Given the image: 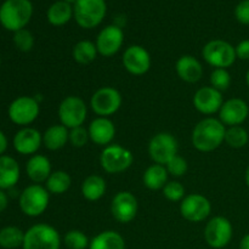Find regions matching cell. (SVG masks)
Listing matches in <instances>:
<instances>
[{
	"label": "cell",
	"instance_id": "4fadbf2b",
	"mask_svg": "<svg viewBox=\"0 0 249 249\" xmlns=\"http://www.w3.org/2000/svg\"><path fill=\"white\" fill-rule=\"evenodd\" d=\"M180 213L182 218L190 223H202L211 215V201L203 195H187L180 202Z\"/></svg>",
	"mask_w": 249,
	"mask_h": 249
},
{
	"label": "cell",
	"instance_id": "d4e9b609",
	"mask_svg": "<svg viewBox=\"0 0 249 249\" xmlns=\"http://www.w3.org/2000/svg\"><path fill=\"white\" fill-rule=\"evenodd\" d=\"M88 249H125V241L117 231L106 230L90 240Z\"/></svg>",
	"mask_w": 249,
	"mask_h": 249
},
{
	"label": "cell",
	"instance_id": "5bb4252c",
	"mask_svg": "<svg viewBox=\"0 0 249 249\" xmlns=\"http://www.w3.org/2000/svg\"><path fill=\"white\" fill-rule=\"evenodd\" d=\"M139 211L136 197L129 191H119L111 202V213L121 224H129L135 219Z\"/></svg>",
	"mask_w": 249,
	"mask_h": 249
},
{
	"label": "cell",
	"instance_id": "7bdbcfd3",
	"mask_svg": "<svg viewBox=\"0 0 249 249\" xmlns=\"http://www.w3.org/2000/svg\"><path fill=\"white\" fill-rule=\"evenodd\" d=\"M240 249H249V233H247V235L241 240Z\"/></svg>",
	"mask_w": 249,
	"mask_h": 249
},
{
	"label": "cell",
	"instance_id": "7c38bea8",
	"mask_svg": "<svg viewBox=\"0 0 249 249\" xmlns=\"http://www.w3.org/2000/svg\"><path fill=\"white\" fill-rule=\"evenodd\" d=\"M178 140L170 133H158L148 143V155L156 164L165 165L178 155Z\"/></svg>",
	"mask_w": 249,
	"mask_h": 249
},
{
	"label": "cell",
	"instance_id": "74e56055",
	"mask_svg": "<svg viewBox=\"0 0 249 249\" xmlns=\"http://www.w3.org/2000/svg\"><path fill=\"white\" fill-rule=\"evenodd\" d=\"M89 140V131L84 126H78V128L70 129V143L73 147H84Z\"/></svg>",
	"mask_w": 249,
	"mask_h": 249
},
{
	"label": "cell",
	"instance_id": "e0dca14e",
	"mask_svg": "<svg viewBox=\"0 0 249 249\" xmlns=\"http://www.w3.org/2000/svg\"><path fill=\"white\" fill-rule=\"evenodd\" d=\"M224 104L223 92L213 87H203L196 91L194 96V106L199 113L212 116L219 113Z\"/></svg>",
	"mask_w": 249,
	"mask_h": 249
},
{
	"label": "cell",
	"instance_id": "ffe728a7",
	"mask_svg": "<svg viewBox=\"0 0 249 249\" xmlns=\"http://www.w3.org/2000/svg\"><path fill=\"white\" fill-rule=\"evenodd\" d=\"M90 140L99 146H108L116 136V125L107 117H96L88 126Z\"/></svg>",
	"mask_w": 249,
	"mask_h": 249
},
{
	"label": "cell",
	"instance_id": "5b68a950",
	"mask_svg": "<svg viewBox=\"0 0 249 249\" xmlns=\"http://www.w3.org/2000/svg\"><path fill=\"white\" fill-rule=\"evenodd\" d=\"M107 5L105 0H77L73 5V17L84 29L99 26L106 16Z\"/></svg>",
	"mask_w": 249,
	"mask_h": 249
},
{
	"label": "cell",
	"instance_id": "2e32d148",
	"mask_svg": "<svg viewBox=\"0 0 249 249\" xmlns=\"http://www.w3.org/2000/svg\"><path fill=\"white\" fill-rule=\"evenodd\" d=\"M124 68L133 75H143L151 68V55L143 46L130 45L122 57Z\"/></svg>",
	"mask_w": 249,
	"mask_h": 249
},
{
	"label": "cell",
	"instance_id": "d6a6232c",
	"mask_svg": "<svg viewBox=\"0 0 249 249\" xmlns=\"http://www.w3.org/2000/svg\"><path fill=\"white\" fill-rule=\"evenodd\" d=\"M62 242L68 249H88L90 240L83 231L71 230L63 236Z\"/></svg>",
	"mask_w": 249,
	"mask_h": 249
},
{
	"label": "cell",
	"instance_id": "f1b7e54d",
	"mask_svg": "<svg viewBox=\"0 0 249 249\" xmlns=\"http://www.w3.org/2000/svg\"><path fill=\"white\" fill-rule=\"evenodd\" d=\"M72 178L65 170H55L46 180L45 187L50 195H63L71 189Z\"/></svg>",
	"mask_w": 249,
	"mask_h": 249
},
{
	"label": "cell",
	"instance_id": "83f0119b",
	"mask_svg": "<svg viewBox=\"0 0 249 249\" xmlns=\"http://www.w3.org/2000/svg\"><path fill=\"white\" fill-rule=\"evenodd\" d=\"M46 16H48V21L53 26H65L73 17V5L63 0H58L49 7Z\"/></svg>",
	"mask_w": 249,
	"mask_h": 249
},
{
	"label": "cell",
	"instance_id": "7402d4cb",
	"mask_svg": "<svg viewBox=\"0 0 249 249\" xmlns=\"http://www.w3.org/2000/svg\"><path fill=\"white\" fill-rule=\"evenodd\" d=\"M27 177L34 182V184H43L46 182L49 177L51 175V162L46 156L44 155H33L31 156L26 163Z\"/></svg>",
	"mask_w": 249,
	"mask_h": 249
},
{
	"label": "cell",
	"instance_id": "d6986e66",
	"mask_svg": "<svg viewBox=\"0 0 249 249\" xmlns=\"http://www.w3.org/2000/svg\"><path fill=\"white\" fill-rule=\"evenodd\" d=\"M248 104L245 100L238 99V97L224 101L223 106L219 111V119L225 126L241 125L248 118Z\"/></svg>",
	"mask_w": 249,
	"mask_h": 249
},
{
	"label": "cell",
	"instance_id": "f35d334b",
	"mask_svg": "<svg viewBox=\"0 0 249 249\" xmlns=\"http://www.w3.org/2000/svg\"><path fill=\"white\" fill-rule=\"evenodd\" d=\"M235 16L240 23L249 26V0H242L236 6Z\"/></svg>",
	"mask_w": 249,
	"mask_h": 249
},
{
	"label": "cell",
	"instance_id": "836d02e7",
	"mask_svg": "<svg viewBox=\"0 0 249 249\" xmlns=\"http://www.w3.org/2000/svg\"><path fill=\"white\" fill-rule=\"evenodd\" d=\"M211 87L219 91H225L229 89L231 84V75L228 70L225 68H214L213 72L211 73Z\"/></svg>",
	"mask_w": 249,
	"mask_h": 249
},
{
	"label": "cell",
	"instance_id": "bcb514c9",
	"mask_svg": "<svg viewBox=\"0 0 249 249\" xmlns=\"http://www.w3.org/2000/svg\"><path fill=\"white\" fill-rule=\"evenodd\" d=\"M246 82H247V85L249 87V70L247 71V74H246Z\"/></svg>",
	"mask_w": 249,
	"mask_h": 249
},
{
	"label": "cell",
	"instance_id": "30bf717a",
	"mask_svg": "<svg viewBox=\"0 0 249 249\" xmlns=\"http://www.w3.org/2000/svg\"><path fill=\"white\" fill-rule=\"evenodd\" d=\"M122 95L116 88L102 87L92 94L90 99V107L97 117L113 116L122 106Z\"/></svg>",
	"mask_w": 249,
	"mask_h": 249
},
{
	"label": "cell",
	"instance_id": "603a6c76",
	"mask_svg": "<svg viewBox=\"0 0 249 249\" xmlns=\"http://www.w3.org/2000/svg\"><path fill=\"white\" fill-rule=\"evenodd\" d=\"M21 177L17 160L11 156H0V190H11L16 186Z\"/></svg>",
	"mask_w": 249,
	"mask_h": 249
},
{
	"label": "cell",
	"instance_id": "7a4b0ae2",
	"mask_svg": "<svg viewBox=\"0 0 249 249\" xmlns=\"http://www.w3.org/2000/svg\"><path fill=\"white\" fill-rule=\"evenodd\" d=\"M32 15L33 5L29 0H5L0 6V23L15 33L28 24Z\"/></svg>",
	"mask_w": 249,
	"mask_h": 249
},
{
	"label": "cell",
	"instance_id": "8d00e7d4",
	"mask_svg": "<svg viewBox=\"0 0 249 249\" xmlns=\"http://www.w3.org/2000/svg\"><path fill=\"white\" fill-rule=\"evenodd\" d=\"M165 168H167L168 170V174L173 175V177L175 178H180L184 177V175L186 174L187 169H189V164H187L185 158L177 155L165 164Z\"/></svg>",
	"mask_w": 249,
	"mask_h": 249
},
{
	"label": "cell",
	"instance_id": "484cf974",
	"mask_svg": "<svg viewBox=\"0 0 249 249\" xmlns=\"http://www.w3.org/2000/svg\"><path fill=\"white\" fill-rule=\"evenodd\" d=\"M82 195L87 201L96 202L105 196L107 190V182L102 177L96 174L89 175L82 184Z\"/></svg>",
	"mask_w": 249,
	"mask_h": 249
},
{
	"label": "cell",
	"instance_id": "9c48e42d",
	"mask_svg": "<svg viewBox=\"0 0 249 249\" xmlns=\"http://www.w3.org/2000/svg\"><path fill=\"white\" fill-rule=\"evenodd\" d=\"M40 113V104L36 97L18 96L10 104L7 116L10 121L19 126H28Z\"/></svg>",
	"mask_w": 249,
	"mask_h": 249
},
{
	"label": "cell",
	"instance_id": "9a60e30c",
	"mask_svg": "<svg viewBox=\"0 0 249 249\" xmlns=\"http://www.w3.org/2000/svg\"><path fill=\"white\" fill-rule=\"evenodd\" d=\"M124 43L123 29L117 24H109L105 27L97 36L95 45L97 53L105 57H111L121 50Z\"/></svg>",
	"mask_w": 249,
	"mask_h": 249
},
{
	"label": "cell",
	"instance_id": "4dcf8cb0",
	"mask_svg": "<svg viewBox=\"0 0 249 249\" xmlns=\"http://www.w3.org/2000/svg\"><path fill=\"white\" fill-rule=\"evenodd\" d=\"M24 232L17 226H5L0 230V247L4 249H16L22 247Z\"/></svg>",
	"mask_w": 249,
	"mask_h": 249
},
{
	"label": "cell",
	"instance_id": "ac0fdd59",
	"mask_svg": "<svg viewBox=\"0 0 249 249\" xmlns=\"http://www.w3.org/2000/svg\"><path fill=\"white\" fill-rule=\"evenodd\" d=\"M43 145V134L32 126H23L14 136V148L23 156H33Z\"/></svg>",
	"mask_w": 249,
	"mask_h": 249
},
{
	"label": "cell",
	"instance_id": "1f68e13d",
	"mask_svg": "<svg viewBox=\"0 0 249 249\" xmlns=\"http://www.w3.org/2000/svg\"><path fill=\"white\" fill-rule=\"evenodd\" d=\"M248 131L243 126L235 125L226 128L225 142L232 148H242L248 143Z\"/></svg>",
	"mask_w": 249,
	"mask_h": 249
},
{
	"label": "cell",
	"instance_id": "44dd1931",
	"mask_svg": "<svg viewBox=\"0 0 249 249\" xmlns=\"http://www.w3.org/2000/svg\"><path fill=\"white\" fill-rule=\"evenodd\" d=\"M177 74L186 83H197L203 77V66L192 55H182L175 65Z\"/></svg>",
	"mask_w": 249,
	"mask_h": 249
},
{
	"label": "cell",
	"instance_id": "f6af8a7d",
	"mask_svg": "<svg viewBox=\"0 0 249 249\" xmlns=\"http://www.w3.org/2000/svg\"><path fill=\"white\" fill-rule=\"evenodd\" d=\"M63 1L68 2V4H71V5H74L75 2H77V0H63Z\"/></svg>",
	"mask_w": 249,
	"mask_h": 249
},
{
	"label": "cell",
	"instance_id": "ee69618b",
	"mask_svg": "<svg viewBox=\"0 0 249 249\" xmlns=\"http://www.w3.org/2000/svg\"><path fill=\"white\" fill-rule=\"evenodd\" d=\"M245 179H246V184H247V186L249 187V165H248L247 170H246V175H245Z\"/></svg>",
	"mask_w": 249,
	"mask_h": 249
},
{
	"label": "cell",
	"instance_id": "f546056e",
	"mask_svg": "<svg viewBox=\"0 0 249 249\" xmlns=\"http://www.w3.org/2000/svg\"><path fill=\"white\" fill-rule=\"evenodd\" d=\"M97 49L95 43L90 40H80L73 46V60L79 65H89L97 57Z\"/></svg>",
	"mask_w": 249,
	"mask_h": 249
},
{
	"label": "cell",
	"instance_id": "8fae6325",
	"mask_svg": "<svg viewBox=\"0 0 249 249\" xmlns=\"http://www.w3.org/2000/svg\"><path fill=\"white\" fill-rule=\"evenodd\" d=\"M233 228L231 221L225 216H214L209 219L204 229V240L213 249H223L231 242Z\"/></svg>",
	"mask_w": 249,
	"mask_h": 249
},
{
	"label": "cell",
	"instance_id": "ba28073f",
	"mask_svg": "<svg viewBox=\"0 0 249 249\" xmlns=\"http://www.w3.org/2000/svg\"><path fill=\"white\" fill-rule=\"evenodd\" d=\"M60 124L67 129L83 126L88 117V106L84 100L75 95L65 97L57 109Z\"/></svg>",
	"mask_w": 249,
	"mask_h": 249
},
{
	"label": "cell",
	"instance_id": "ab89813d",
	"mask_svg": "<svg viewBox=\"0 0 249 249\" xmlns=\"http://www.w3.org/2000/svg\"><path fill=\"white\" fill-rule=\"evenodd\" d=\"M236 56L240 60L249 61V39H245V40L240 41L237 46H235Z\"/></svg>",
	"mask_w": 249,
	"mask_h": 249
},
{
	"label": "cell",
	"instance_id": "d590c367",
	"mask_svg": "<svg viewBox=\"0 0 249 249\" xmlns=\"http://www.w3.org/2000/svg\"><path fill=\"white\" fill-rule=\"evenodd\" d=\"M163 196L170 202H181L185 197V187L181 182L173 180L168 181L165 186L162 189Z\"/></svg>",
	"mask_w": 249,
	"mask_h": 249
},
{
	"label": "cell",
	"instance_id": "cb8c5ba5",
	"mask_svg": "<svg viewBox=\"0 0 249 249\" xmlns=\"http://www.w3.org/2000/svg\"><path fill=\"white\" fill-rule=\"evenodd\" d=\"M70 142V129L62 124H53L43 134V145L50 151H58Z\"/></svg>",
	"mask_w": 249,
	"mask_h": 249
},
{
	"label": "cell",
	"instance_id": "6da1fadb",
	"mask_svg": "<svg viewBox=\"0 0 249 249\" xmlns=\"http://www.w3.org/2000/svg\"><path fill=\"white\" fill-rule=\"evenodd\" d=\"M226 126L219 118L207 117L199 121L192 130V145L199 152H212L225 142Z\"/></svg>",
	"mask_w": 249,
	"mask_h": 249
},
{
	"label": "cell",
	"instance_id": "e575fe53",
	"mask_svg": "<svg viewBox=\"0 0 249 249\" xmlns=\"http://www.w3.org/2000/svg\"><path fill=\"white\" fill-rule=\"evenodd\" d=\"M14 44L17 50L22 53H29L34 46V36L28 29L23 28L14 33Z\"/></svg>",
	"mask_w": 249,
	"mask_h": 249
},
{
	"label": "cell",
	"instance_id": "8992f818",
	"mask_svg": "<svg viewBox=\"0 0 249 249\" xmlns=\"http://www.w3.org/2000/svg\"><path fill=\"white\" fill-rule=\"evenodd\" d=\"M133 162L134 156L131 151L118 143L106 146L100 156V164L108 174H121L128 170Z\"/></svg>",
	"mask_w": 249,
	"mask_h": 249
},
{
	"label": "cell",
	"instance_id": "7dc6e473",
	"mask_svg": "<svg viewBox=\"0 0 249 249\" xmlns=\"http://www.w3.org/2000/svg\"><path fill=\"white\" fill-rule=\"evenodd\" d=\"M0 67H1V58H0Z\"/></svg>",
	"mask_w": 249,
	"mask_h": 249
},
{
	"label": "cell",
	"instance_id": "3957f363",
	"mask_svg": "<svg viewBox=\"0 0 249 249\" xmlns=\"http://www.w3.org/2000/svg\"><path fill=\"white\" fill-rule=\"evenodd\" d=\"M61 236L53 226L39 223L24 232L22 249H60Z\"/></svg>",
	"mask_w": 249,
	"mask_h": 249
},
{
	"label": "cell",
	"instance_id": "b9f144b4",
	"mask_svg": "<svg viewBox=\"0 0 249 249\" xmlns=\"http://www.w3.org/2000/svg\"><path fill=\"white\" fill-rule=\"evenodd\" d=\"M7 145H9V141H7L6 135L4 134V131L0 130V156L4 155L5 151L7 150Z\"/></svg>",
	"mask_w": 249,
	"mask_h": 249
},
{
	"label": "cell",
	"instance_id": "277c9868",
	"mask_svg": "<svg viewBox=\"0 0 249 249\" xmlns=\"http://www.w3.org/2000/svg\"><path fill=\"white\" fill-rule=\"evenodd\" d=\"M50 194L45 186L32 184L27 186L18 196V204L22 213L31 218L40 216L48 209Z\"/></svg>",
	"mask_w": 249,
	"mask_h": 249
},
{
	"label": "cell",
	"instance_id": "52a82bcc",
	"mask_svg": "<svg viewBox=\"0 0 249 249\" xmlns=\"http://www.w3.org/2000/svg\"><path fill=\"white\" fill-rule=\"evenodd\" d=\"M202 56L212 67L225 70L231 67L237 58L235 46L223 39H213L208 41L202 50Z\"/></svg>",
	"mask_w": 249,
	"mask_h": 249
},
{
	"label": "cell",
	"instance_id": "4316f807",
	"mask_svg": "<svg viewBox=\"0 0 249 249\" xmlns=\"http://www.w3.org/2000/svg\"><path fill=\"white\" fill-rule=\"evenodd\" d=\"M168 170L165 165L162 164H152L145 170L142 175L143 185L147 187L148 190L152 191H157V190H162L168 182Z\"/></svg>",
	"mask_w": 249,
	"mask_h": 249
},
{
	"label": "cell",
	"instance_id": "60d3db41",
	"mask_svg": "<svg viewBox=\"0 0 249 249\" xmlns=\"http://www.w3.org/2000/svg\"><path fill=\"white\" fill-rule=\"evenodd\" d=\"M7 204H9V196L4 190H0V213L7 208Z\"/></svg>",
	"mask_w": 249,
	"mask_h": 249
}]
</instances>
